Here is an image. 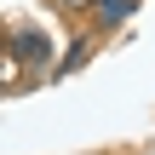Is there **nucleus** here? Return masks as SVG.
<instances>
[{
	"label": "nucleus",
	"instance_id": "f257e3e1",
	"mask_svg": "<svg viewBox=\"0 0 155 155\" xmlns=\"http://www.w3.org/2000/svg\"><path fill=\"white\" fill-rule=\"evenodd\" d=\"M132 12H138V0H92V23L98 29H121Z\"/></svg>",
	"mask_w": 155,
	"mask_h": 155
},
{
	"label": "nucleus",
	"instance_id": "f03ea898",
	"mask_svg": "<svg viewBox=\"0 0 155 155\" xmlns=\"http://www.w3.org/2000/svg\"><path fill=\"white\" fill-rule=\"evenodd\" d=\"M12 52H17V63H46V58H52V46H46L40 29H23V35L12 40Z\"/></svg>",
	"mask_w": 155,
	"mask_h": 155
},
{
	"label": "nucleus",
	"instance_id": "7ed1b4c3",
	"mask_svg": "<svg viewBox=\"0 0 155 155\" xmlns=\"http://www.w3.org/2000/svg\"><path fill=\"white\" fill-rule=\"evenodd\" d=\"M6 86H17V52H12V40L0 35V92Z\"/></svg>",
	"mask_w": 155,
	"mask_h": 155
},
{
	"label": "nucleus",
	"instance_id": "20e7f679",
	"mask_svg": "<svg viewBox=\"0 0 155 155\" xmlns=\"http://www.w3.org/2000/svg\"><path fill=\"white\" fill-rule=\"evenodd\" d=\"M86 52H92V40H75V46L63 52V63H58L52 75H69V69H81V63H86Z\"/></svg>",
	"mask_w": 155,
	"mask_h": 155
},
{
	"label": "nucleus",
	"instance_id": "39448f33",
	"mask_svg": "<svg viewBox=\"0 0 155 155\" xmlns=\"http://www.w3.org/2000/svg\"><path fill=\"white\" fill-rule=\"evenodd\" d=\"M63 12H92V0H58Z\"/></svg>",
	"mask_w": 155,
	"mask_h": 155
}]
</instances>
